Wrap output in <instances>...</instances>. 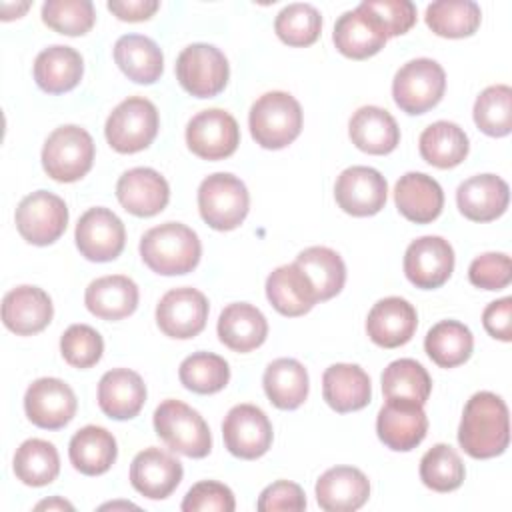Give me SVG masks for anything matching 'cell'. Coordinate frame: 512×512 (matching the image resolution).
<instances>
[{
  "mask_svg": "<svg viewBox=\"0 0 512 512\" xmlns=\"http://www.w3.org/2000/svg\"><path fill=\"white\" fill-rule=\"evenodd\" d=\"M510 418L504 400L494 392H476L464 406L458 444L478 460L494 458L508 448Z\"/></svg>",
  "mask_w": 512,
  "mask_h": 512,
  "instance_id": "6da1fadb",
  "label": "cell"
},
{
  "mask_svg": "<svg viewBox=\"0 0 512 512\" xmlns=\"http://www.w3.org/2000/svg\"><path fill=\"white\" fill-rule=\"evenodd\" d=\"M202 246L198 234L180 222H164L150 228L140 240L144 264L162 276L192 272L200 262Z\"/></svg>",
  "mask_w": 512,
  "mask_h": 512,
  "instance_id": "7a4b0ae2",
  "label": "cell"
},
{
  "mask_svg": "<svg viewBox=\"0 0 512 512\" xmlns=\"http://www.w3.org/2000/svg\"><path fill=\"white\" fill-rule=\"evenodd\" d=\"M248 126L256 144L268 150H280L298 138L302 130V108L292 94L272 90L252 104Z\"/></svg>",
  "mask_w": 512,
  "mask_h": 512,
  "instance_id": "3957f363",
  "label": "cell"
},
{
  "mask_svg": "<svg viewBox=\"0 0 512 512\" xmlns=\"http://www.w3.org/2000/svg\"><path fill=\"white\" fill-rule=\"evenodd\" d=\"M154 430L170 450L188 458H204L212 450L206 420L180 400H164L154 410Z\"/></svg>",
  "mask_w": 512,
  "mask_h": 512,
  "instance_id": "277c9868",
  "label": "cell"
},
{
  "mask_svg": "<svg viewBox=\"0 0 512 512\" xmlns=\"http://www.w3.org/2000/svg\"><path fill=\"white\" fill-rule=\"evenodd\" d=\"M250 206L246 184L230 172H216L198 188V210L202 220L220 232L238 228Z\"/></svg>",
  "mask_w": 512,
  "mask_h": 512,
  "instance_id": "5b68a950",
  "label": "cell"
},
{
  "mask_svg": "<svg viewBox=\"0 0 512 512\" xmlns=\"http://www.w3.org/2000/svg\"><path fill=\"white\" fill-rule=\"evenodd\" d=\"M158 126L160 118L156 106L144 96H130L110 112L104 134L116 152L134 154L152 144Z\"/></svg>",
  "mask_w": 512,
  "mask_h": 512,
  "instance_id": "8992f818",
  "label": "cell"
},
{
  "mask_svg": "<svg viewBox=\"0 0 512 512\" xmlns=\"http://www.w3.org/2000/svg\"><path fill=\"white\" fill-rule=\"evenodd\" d=\"M94 162L92 136L76 126L66 124L56 128L44 142L42 166L56 182H76L88 174Z\"/></svg>",
  "mask_w": 512,
  "mask_h": 512,
  "instance_id": "52a82bcc",
  "label": "cell"
},
{
  "mask_svg": "<svg viewBox=\"0 0 512 512\" xmlns=\"http://www.w3.org/2000/svg\"><path fill=\"white\" fill-rule=\"evenodd\" d=\"M444 90V68L432 58H414L406 62L392 82L396 106L412 116L432 110L442 100Z\"/></svg>",
  "mask_w": 512,
  "mask_h": 512,
  "instance_id": "ba28073f",
  "label": "cell"
},
{
  "mask_svg": "<svg viewBox=\"0 0 512 512\" xmlns=\"http://www.w3.org/2000/svg\"><path fill=\"white\" fill-rule=\"evenodd\" d=\"M230 66L216 46L196 42L186 46L176 60V78L180 86L196 98H212L228 84Z\"/></svg>",
  "mask_w": 512,
  "mask_h": 512,
  "instance_id": "9c48e42d",
  "label": "cell"
},
{
  "mask_svg": "<svg viewBox=\"0 0 512 512\" xmlns=\"http://www.w3.org/2000/svg\"><path fill=\"white\" fill-rule=\"evenodd\" d=\"M66 224V202L48 190H36L24 196L16 208V228L20 236L34 246L56 242L64 234Z\"/></svg>",
  "mask_w": 512,
  "mask_h": 512,
  "instance_id": "30bf717a",
  "label": "cell"
},
{
  "mask_svg": "<svg viewBox=\"0 0 512 512\" xmlns=\"http://www.w3.org/2000/svg\"><path fill=\"white\" fill-rule=\"evenodd\" d=\"M186 144L202 160H224L240 144L238 122L226 110H202L186 126Z\"/></svg>",
  "mask_w": 512,
  "mask_h": 512,
  "instance_id": "8fae6325",
  "label": "cell"
},
{
  "mask_svg": "<svg viewBox=\"0 0 512 512\" xmlns=\"http://www.w3.org/2000/svg\"><path fill=\"white\" fill-rule=\"evenodd\" d=\"M208 310V300L200 290L190 286L172 288L156 306V324L166 336L188 340L204 330Z\"/></svg>",
  "mask_w": 512,
  "mask_h": 512,
  "instance_id": "7c38bea8",
  "label": "cell"
},
{
  "mask_svg": "<svg viewBox=\"0 0 512 512\" xmlns=\"http://www.w3.org/2000/svg\"><path fill=\"white\" fill-rule=\"evenodd\" d=\"M222 436L230 454L242 460H256L272 446V424L258 406L238 404L226 414Z\"/></svg>",
  "mask_w": 512,
  "mask_h": 512,
  "instance_id": "4fadbf2b",
  "label": "cell"
},
{
  "mask_svg": "<svg viewBox=\"0 0 512 512\" xmlns=\"http://www.w3.org/2000/svg\"><path fill=\"white\" fill-rule=\"evenodd\" d=\"M74 240L86 260L110 262L124 250L126 230L112 210L96 206L80 216Z\"/></svg>",
  "mask_w": 512,
  "mask_h": 512,
  "instance_id": "5bb4252c",
  "label": "cell"
},
{
  "mask_svg": "<svg viewBox=\"0 0 512 512\" xmlns=\"http://www.w3.org/2000/svg\"><path fill=\"white\" fill-rule=\"evenodd\" d=\"M76 394L60 378H38L24 394L28 420L44 430L64 428L76 414Z\"/></svg>",
  "mask_w": 512,
  "mask_h": 512,
  "instance_id": "9a60e30c",
  "label": "cell"
},
{
  "mask_svg": "<svg viewBox=\"0 0 512 512\" xmlns=\"http://www.w3.org/2000/svg\"><path fill=\"white\" fill-rule=\"evenodd\" d=\"M388 196L386 178L370 166H350L340 172L334 184V198L338 206L352 216L378 214Z\"/></svg>",
  "mask_w": 512,
  "mask_h": 512,
  "instance_id": "2e32d148",
  "label": "cell"
},
{
  "mask_svg": "<svg viewBox=\"0 0 512 512\" xmlns=\"http://www.w3.org/2000/svg\"><path fill=\"white\" fill-rule=\"evenodd\" d=\"M454 270V250L442 236H420L404 254L406 278L422 290L442 286Z\"/></svg>",
  "mask_w": 512,
  "mask_h": 512,
  "instance_id": "e0dca14e",
  "label": "cell"
},
{
  "mask_svg": "<svg viewBox=\"0 0 512 512\" xmlns=\"http://www.w3.org/2000/svg\"><path fill=\"white\" fill-rule=\"evenodd\" d=\"M428 418L420 404L386 400L376 418L378 438L396 452L414 450L426 436Z\"/></svg>",
  "mask_w": 512,
  "mask_h": 512,
  "instance_id": "ac0fdd59",
  "label": "cell"
},
{
  "mask_svg": "<svg viewBox=\"0 0 512 512\" xmlns=\"http://www.w3.org/2000/svg\"><path fill=\"white\" fill-rule=\"evenodd\" d=\"M116 198L126 212L148 218L166 208L170 200V186L160 172L140 166L126 170L118 178Z\"/></svg>",
  "mask_w": 512,
  "mask_h": 512,
  "instance_id": "d6986e66",
  "label": "cell"
},
{
  "mask_svg": "<svg viewBox=\"0 0 512 512\" xmlns=\"http://www.w3.org/2000/svg\"><path fill=\"white\" fill-rule=\"evenodd\" d=\"M182 464L168 452L150 446L138 452L130 464V482L150 500L168 498L182 480Z\"/></svg>",
  "mask_w": 512,
  "mask_h": 512,
  "instance_id": "ffe728a7",
  "label": "cell"
},
{
  "mask_svg": "<svg viewBox=\"0 0 512 512\" xmlns=\"http://www.w3.org/2000/svg\"><path fill=\"white\" fill-rule=\"evenodd\" d=\"M418 326L416 308L400 298L388 296L378 300L366 318L368 338L382 348H398L410 342Z\"/></svg>",
  "mask_w": 512,
  "mask_h": 512,
  "instance_id": "44dd1931",
  "label": "cell"
},
{
  "mask_svg": "<svg viewBox=\"0 0 512 512\" xmlns=\"http://www.w3.org/2000/svg\"><path fill=\"white\" fill-rule=\"evenodd\" d=\"M50 296L38 286H16L2 300V322L18 336L42 332L52 320Z\"/></svg>",
  "mask_w": 512,
  "mask_h": 512,
  "instance_id": "7402d4cb",
  "label": "cell"
},
{
  "mask_svg": "<svg viewBox=\"0 0 512 512\" xmlns=\"http://www.w3.org/2000/svg\"><path fill=\"white\" fill-rule=\"evenodd\" d=\"M370 482L354 466H334L316 482V502L326 512H354L366 504Z\"/></svg>",
  "mask_w": 512,
  "mask_h": 512,
  "instance_id": "603a6c76",
  "label": "cell"
},
{
  "mask_svg": "<svg viewBox=\"0 0 512 512\" xmlns=\"http://www.w3.org/2000/svg\"><path fill=\"white\" fill-rule=\"evenodd\" d=\"M508 184L496 174H478L464 180L456 190L458 210L472 222H490L508 208Z\"/></svg>",
  "mask_w": 512,
  "mask_h": 512,
  "instance_id": "cb8c5ba5",
  "label": "cell"
},
{
  "mask_svg": "<svg viewBox=\"0 0 512 512\" xmlns=\"http://www.w3.org/2000/svg\"><path fill=\"white\" fill-rule=\"evenodd\" d=\"M332 40L340 54L352 60H364L378 54L388 38L380 24L358 4L336 20Z\"/></svg>",
  "mask_w": 512,
  "mask_h": 512,
  "instance_id": "d4e9b609",
  "label": "cell"
},
{
  "mask_svg": "<svg viewBox=\"0 0 512 512\" xmlns=\"http://www.w3.org/2000/svg\"><path fill=\"white\" fill-rule=\"evenodd\" d=\"M398 212L416 224H430L444 208V192L440 184L424 172H406L394 188Z\"/></svg>",
  "mask_w": 512,
  "mask_h": 512,
  "instance_id": "484cf974",
  "label": "cell"
},
{
  "mask_svg": "<svg viewBox=\"0 0 512 512\" xmlns=\"http://www.w3.org/2000/svg\"><path fill=\"white\" fill-rule=\"evenodd\" d=\"M146 402V384L128 368L108 370L98 382V406L114 420L134 418Z\"/></svg>",
  "mask_w": 512,
  "mask_h": 512,
  "instance_id": "4316f807",
  "label": "cell"
},
{
  "mask_svg": "<svg viewBox=\"0 0 512 512\" xmlns=\"http://www.w3.org/2000/svg\"><path fill=\"white\" fill-rule=\"evenodd\" d=\"M266 296L276 312L290 318L310 312L318 302L312 282L296 262L270 272L266 278Z\"/></svg>",
  "mask_w": 512,
  "mask_h": 512,
  "instance_id": "83f0119b",
  "label": "cell"
},
{
  "mask_svg": "<svg viewBox=\"0 0 512 512\" xmlns=\"http://www.w3.org/2000/svg\"><path fill=\"white\" fill-rule=\"evenodd\" d=\"M348 134L358 150L374 156L390 154L400 142V128L394 116L380 106L358 108L348 122Z\"/></svg>",
  "mask_w": 512,
  "mask_h": 512,
  "instance_id": "f1b7e54d",
  "label": "cell"
},
{
  "mask_svg": "<svg viewBox=\"0 0 512 512\" xmlns=\"http://www.w3.org/2000/svg\"><path fill=\"white\" fill-rule=\"evenodd\" d=\"M322 396L340 414L362 410L372 396L370 376L358 364H332L322 376Z\"/></svg>",
  "mask_w": 512,
  "mask_h": 512,
  "instance_id": "f546056e",
  "label": "cell"
},
{
  "mask_svg": "<svg viewBox=\"0 0 512 512\" xmlns=\"http://www.w3.org/2000/svg\"><path fill=\"white\" fill-rule=\"evenodd\" d=\"M218 338L234 352H250L268 336L266 316L248 302L228 304L218 318Z\"/></svg>",
  "mask_w": 512,
  "mask_h": 512,
  "instance_id": "4dcf8cb0",
  "label": "cell"
},
{
  "mask_svg": "<svg viewBox=\"0 0 512 512\" xmlns=\"http://www.w3.org/2000/svg\"><path fill=\"white\" fill-rule=\"evenodd\" d=\"M84 304L102 320H122L138 306V286L124 274L102 276L88 284Z\"/></svg>",
  "mask_w": 512,
  "mask_h": 512,
  "instance_id": "1f68e13d",
  "label": "cell"
},
{
  "mask_svg": "<svg viewBox=\"0 0 512 512\" xmlns=\"http://www.w3.org/2000/svg\"><path fill=\"white\" fill-rule=\"evenodd\" d=\"M84 72L80 52L70 46L54 44L44 48L34 60V80L48 94H64L72 90Z\"/></svg>",
  "mask_w": 512,
  "mask_h": 512,
  "instance_id": "d6a6232c",
  "label": "cell"
},
{
  "mask_svg": "<svg viewBox=\"0 0 512 512\" xmlns=\"http://www.w3.org/2000/svg\"><path fill=\"white\" fill-rule=\"evenodd\" d=\"M118 68L136 84H154L164 70V56L158 44L142 34H124L114 44Z\"/></svg>",
  "mask_w": 512,
  "mask_h": 512,
  "instance_id": "836d02e7",
  "label": "cell"
},
{
  "mask_svg": "<svg viewBox=\"0 0 512 512\" xmlns=\"http://www.w3.org/2000/svg\"><path fill=\"white\" fill-rule=\"evenodd\" d=\"M72 466L86 476H100L110 470L118 456L116 438L102 426L80 428L68 446Z\"/></svg>",
  "mask_w": 512,
  "mask_h": 512,
  "instance_id": "e575fe53",
  "label": "cell"
},
{
  "mask_svg": "<svg viewBox=\"0 0 512 512\" xmlns=\"http://www.w3.org/2000/svg\"><path fill=\"white\" fill-rule=\"evenodd\" d=\"M264 392L280 410H296L308 396V372L294 358H276L264 370Z\"/></svg>",
  "mask_w": 512,
  "mask_h": 512,
  "instance_id": "d590c367",
  "label": "cell"
},
{
  "mask_svg": "<svg viewBox=\"0 0 512 512\" xmlns=\"http://www.w3.org/2000/svg\"><path fill=\"white\" fill-rule=\"evenodd\" d=\"M420 156L436 168H454L468 156V136L456 124L448 120H438L424 128L418 140Z\"/></svg>",
  "mask_w": 512,
  "mask_h": 512,
  "instance_id": "8d00e7d4",
  "label": "cell"
},
{
  "mask_svg": "<svg viewBox=\"0 0 512 512\" xmlns=\"http://www.w3.org/2000/svg\"><path fill=\"white\" fill-rule=\"evenodd\" d=\"M296 264L312 282L318 302L334 298L346 282V266L340 254L326 246H310L296 256Z\"/></svg>",
  "mask_w": 512,
  "mask_h": 512,
  "instance_id": "74e56055",
  "label": "cell"
},
{
  "mask_svg": "<svg viewBox=\"0 0 512 512\" xmlns=\"http://www.w3.org/2000/svg\"><path fill=\"white\" fill-rule=\"evenodd\" d=\"M474 348V336L468 326L458 320H442L434 324L424 340V350L440 368L464 364Z\"/></svg>",
  "mask_w": 512,
  "mask_h": 512,
  "instance_id": "f35d334b",
  "label": "cell"
},
{
  "mask_svg": "<svg viewBox=\"0 0 512 512\" xmlns=\"http://www.w3.org/2000/svg\"><path fill=\"white\" fill-rule=\"evenodd\" d=\"M382 392L386 400H406L424 406L432 392V380L420 362L400 358L384 368Z\"/></svg>",
  "mask_w": 512,
  "mask_h": 512,
  "instance_id": "ab89813d",
  "label": "cell"
},
{
  "mask_svg": "<svg viewBox=\"0 0 512 512\" xmlns=\"http://www.w3.org/2000/svg\"><path fill=\"white\" fill-rule=\"evenodd\" d=\"M428 28L442 38L472 36L482 20V10L472 0H438L426 8Z\"/></svg>",
  "mask_w": 512,
  "mask_h": 512,
  "instance_id": "60d3db41",
  "label": "cell"
},
{
  "mask_svg": "<svg viewBox=\"0 0 512 512\" xmlns=\"http://www.w3.org/2000/svg\"><path fill=\"white\" fill-rule=\"evenodd\" d=\"M60 472V456L52 442L42 438L24 440L14 454V474L26 486H46Z\"/></svg>",
  "mask_w": 512,
  "mask_h": 512,
  "instance_id": "b9f144b4",
  "label": "cell"
},
{
  "mask_svg": "<svg viewBox=\"0 0 512 512\" xmlns=\"http://www.w3.org/2000/svg\"><path fill=\"white\" fill-rule=\"evenodd\" d=\"M178 378L184 388L196 394L220 392L230 380L228 362L212 352H194L182 360Z\"/></svg>",
  "mask_w": 512,
  "mask_h": 512,
  "instance_id": "7bdbcfd3",
  "label": "cell"
},
{
  "mask_svg": "<svg viewBox=\"0 0 512 512\" xmlns=\"http://www.w3.org/2000/svg\"><path fill=\"white\" fill-rule=\"evenodd\" d=\"M464 462L448 444H434L420 460V480L434 492H452L462 486Z\"/></svg>",
  "mask_w": 512,
  "mask_h": 512,
  "instance_id": "ee69618b",
  "label": "cell"
},
{
  "mask_svg": "<svg viewBox=\"0 0 512 512\" xmlns=\"http://www.w3.org/2000/svg\"><path fill=\"white\" fill-rule=\"evenodd\" d=\"M474 122L488 136H508L512 130V88L496 84L482 90L474 102Z\"/></svg>",
  "mask_w": 512,
  "mask_h": 512,
  "instance_id": "f6af8a7d",
  "label": "cell"
},
{
  "mask_svg": "<svg viewBox=\"0 0 512 512\" xmlns=\"http://www.w3.org/2000/svg\"><path fill=\"white\" fill-rule=\"evenodd\" d=\"M274 30L288 46H310L320 36L322 16L312 4H288L278 12Z\"/></svg>",
  "mask_w": 512,
  "mask_h": 512,
  "instance_id": "bcb514c9",
  "label": "cell"
},
{
  "mask_svg": "<svg viewBox=\"0 0 512 512\" xmlns=\"http://www.w3.org/2000/svg\"><path fill=\"white\" fill-rule=\"evenodd\" d=\"M96 20L90 0H48L42 4V22L58 34L82 36Z\"/></svg>",
  "mask_w": 512,
  "mask_h": 512,
  "instance_id": "7dc6e473",
  "label": "cell"
},
{
  "mask_svg": "<svg viewBox=\"0 0 512 512\" xmlns=\"http://www.w3.org/2000/svg\"><path fill=\"white\" fill-rule=\"evenodd\" d=\"M60 352L74 368H92L104 352L102 336L88 324H72L60 338Z\"/></svg>",
  "mask_w": 512,
  "mask_h": 512,
  "instance_id": "c3c4849f",
  "label": "cell"
},
{
  "mask_svg": "<svg viewBox=\"0 0 512 512\" xmlns=\"http://www.w3.org/2000/svg\"><path fill=\"white\" fill-rule=\"evenodd\" d=\"M360 6L380 24L386 38L406 34L416 22V6L410 0H364Z\"/></svg>",
  "mask_w": 512,
  "mask_h": 512,
  "instance_id": "681fc988",
  "label": "cell"
},
{
  "mask_svg": "<svg viewBox=\"0 0 512 512\" xmlns=\"http://www.w3.org/2000/svg\"><path fill=\"white\" fill-rule=\"evenodd\" d=\"M468 278L476 288L502 290L512 280V262L504 252H486L472 260Z\"/></svg>",
  "mask_w": 512,
  "mask_h": 512,
  "instance_id": "f907efd6",
  "label": "cell"
},
{
  "mask_svg": "<svg viewBox=\"0 0 512 512\" xmlns=\"http://www.w3.org/2000/svg\"><path fill=\"white\" fill-rule=\"evenodd\" d=\"M234 508L236 502L232 490L216 480L194 484L182 500L184 512H232Z\"/></svg>",
  "mask_w": 512,
  "mask_h": 512,
  "instance_id": "816d5d0a",
  "label": "cell"
},
{
  "mask_svg": "<svg viewBox=\"0 0 512 512\" xmlns=\"http://www.w3.org/2000/svg\"><path fill=\"white\" fill-rule=\"evenodd\" d=\"M256 508L260 512H276V510L298 512L306 508V496L298 484L288 480H278L260 492Z\"/></svg>",
  "mask_w": 512,
  "mask_h": 512,
  "instance_id": "f5cc1de1",
  "label": "cell"
},
{
  "mask_svg": "<svg viewBox=\"0 0 512 512\" xmlns=\"http://www.w3.org/2000/svg\"><path fill=\"white\" fill-rule=\"evenodd\" d=\"M510 316H512V298H500L490 302L484 312H482V324L486 328V332L492 338H498L502 342H510L512 340V324H510Z\"/></svg>",
  "mask_w": 512,
  "mask_h": 512,
  "instance_id": "db71d44e",
  "label": "cell"
},
{
  "mask_svg": "<svg viewBox=\"0 0 512 512\" xmlns=\"http://www.w3.org/2000/svg\"><path fill=\"white\" fill-rule=\"evenodd\" d=\"M160 8L158 0H110L108 10L124 22L148 20Z\"/></svg>",
  "mask_w": 512,
  "mask_h": 512,
  "instance_id": "11a10c76",
  "label": "cell"
},
{
  "mask_svg": "<svg viewBox=\"0 0 512 512\" xmlns=\"http://www.w3.org/2000/svg\"><path fill=\"white\" fill-rule=\"evenodd\" d=\"M36 510H74V506L58 496L50 498V500H42L36 504Z\"/></svg>",
  "mask_w": 512,
  "mask_h": 512,
  "instance_id": "9f6ffc18",
  "label": "cell"
}]
</instances>
